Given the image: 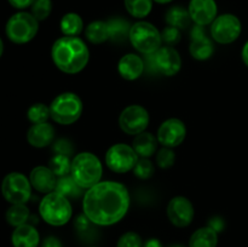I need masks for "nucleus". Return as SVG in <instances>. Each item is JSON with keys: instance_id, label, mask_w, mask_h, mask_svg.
Returning <instances> with one entry per match:
<instances>
[{"instance_id": "obj_1", "label": "nucleus", "mask_w": 248, "mask_h": 247, "mask_svg": "<svg viewBox=\"0 0 248 247\" xmlns=\"http://www.w3.org/2000/svg\"><path fill=\"white\" fill-rule=\"evenodd\" d=\"M130 205L127 186L114 181H101L82 196V212L98 227H110L120 222L127 215Z\"/></svg>"}, {"instance_id": "obj_2", "label": "nucleus", "mask_w": 248, "mask_h": 247, "mask_svg": "<svg viewBox=\"0 0 248 247\" xmlns=\"http://www.w3.org/2000/svg\"><path fill=\"white\" fill-rule=\"evenodd\" d=\"M52 62L65 74H78L89 64L90 50L79 36H61L51 47Z\"/></svg>"}, {"instance_id": "obj_3", "label": "nucleus", "mask_w": 248, "mask_h": 247, "mask_svg": "<svg viewBox=\"0 0 248 247\" xmlns=\"http://www.w3.org/2000/svg\"><path fill=\"white\" fill-rule=\"evenodd\" d=\"M70 176L82 189L87 190L102 181L103 165L93 153L81 152L72 159Z\"/></svg>"}, {"instance_id": "obj_4", "label": "nucleus", "mask_w": 248, "mask_h": 247, "mask_svg": "<svg viewBox=\"0 0 248 247\" xmlns=\"http://www.w3.org/2000/svg\"><path fill=\"white\" fill-rule=\"evenodd\" d=\"M39 215L51 227H63L73 217V206L69 199L57 191L48 193L39 203Z\"/></svg>"}, {"instance_id": "obj_5", "label": "nucleus", "mask_w": 248, "mask_h": 247, "mask_svg": "<svg viewBox=\"0 0 248 247\" xmlns=\"http://www.w3.org/2000/svg\"><path fill=\"white\" fill-rule=\"evenodd\" d=\"M50 115L55 123L68 126L77 123L84 110V104L75 92H62L50 103Z\"/></svg>"}, {"instance_id": "obj_6", "label": "nucleus", "mask_w": 248, "mask_h": 247, "mask_svg": "<svg viewBox=\"0 0 248 247\" xmlns=\"http://www.w3.org/2000/svg\"><path fill=\"white\" fill-rule=\"evenodd\" d=\"M128 40L135 50L147 56L154 55L162 46L161 31L153 23L143 19L131 26Z\"/></svg>"}, {"instance_id": "obj_7", "label": "nucleus", "mask_w": 248, "mask_h": 247, "mask_svg": "<svg viewBox=\"0 0 248 247\" xmlns=\"http://www.w3.org/2000/svg\"><path fill=\"white\" fill-rule=\"evenodd\" d=\"M39 31V21L27 11L12 15L5 26V34L11 43L24 45L33 40Z\"/></svg>"}, {"instance_id": "obj_8", "label": "nucleus", "mask_w": 248, "mask_h": 247, "mask_svg": "<svg viewBox=\"0 0 248 247\" xmlns=\"http://www.w3.org/2000/svg\"><path fill=\"white\" fill-rule=\"evenodd\" d=\"M1 195L10 205L27 203L31 196V186L29 177L21 172H10L2 178L0 185Z\"/></svg>"}, {"instance_id": "obj_9", "label": "nucleus", "mask_w": 248, "mask_h": 247, "mask_svg": "<svg viewBox=\"0 0 248 247\" xmlns=\"http://www.w3.org/2000/svg\"><path fill=\"white\" fill-rule=\"evenodd\" d=\"M140 156L132 145L126 143H115L106 153V165L115 173H127L135 169Z\"/></svg>"}, {"instance_id": "obj_10", "label": "nucleus", "mask_w": 248, "mask_h": 247, "mask_svg": "<svg viewBox=\"0 0 248 247\" xmlns=\"http://www.w3.org/2000/svg\"><path fill=\"white\" fill-rule=\"evenodd\" d=\"M241 21L232 14H223L217 16L210 28L211 38L222 45H229L236 41L241 35Z\"/></svg>"}, {"instance_id": "obj_11", "label": "nucleus", "mask_w": 248, "mask_h": 247, "mask_svg": "<svg viewBox=\"0 0 248 247\" xmlns=\"http://www.w3.org/2000/svg\"><path fill=\"white\" fill-rule=\"evenodd\" d=\"M150 116L147 109L140 104L127 106L119 115V126L126 135L137 136L149 126Z\"/></svg>"}, {"instance_id": "obj_12", "label": "nucleus", "mask_w": 248, "mask_h": 247, "mask_svg": "<svg viewBox=\"0 0 248 247\" xmlns=\"http://www.w3.org/2000/svg\"><path fill=\"white\" fill-rule=\"evenodd\" d=\"M167 218L170 223L177 228H186L191 224L195 216V208L188 198L177 195L167 203Z\"/></svg>"}, {"instance_id": "obj_13", "label": "nucleus", "mask_w": 248, "mask_h": 247, "mask_svg": "<svg viewBox=\"0 0 248 247\" xmlns=\"http://www.w3.org/2000/svg\"><path fill=\"white\" fill-rule=\"evenodd\" d=\"M186 137V126L181 119L170 118L162 121L156 132L159 144L167 148H176L184 142Z\"/></svg>"}, {"instance_id": "obj_14", "label": "nucleus", "mask_w": 248, "mask_h": 247, "mask_svg": "<svg viewBox=\"0 0 248 247\" xmlns=\"http://www.w3.org/2000/svg\"><path fill=\"white\" fill-rule=\"evenodd\" d=\"M153 57V65L165 77H174L182 69V57L173 46H161Z\"/></svg>"}, {"instance_id": "obj_15", "label": "nucleus", "mask_w": 248, "mask_h": 247, "mask_svg": "<svg viewBox=\"0 0 248 247\" xmlns=\"http://www.w3.org/2000/svg\"><path fill=\"white\" fill-rule=\"evenodd\" d=\"M213 39L206 34L205 27L195 26L190 31V44H189V53L196 61H207L212 57L215 52Z\"/></svg>"}, {"instance_id": "obj_16", "label": "nucleus", "mask_w": 248, "mask_h": 247, "mask_svg": "<svg viewBox=\"0 0 248 247\" xmlns=\"http://www.w3.org/2000/svg\"><path fill=\"white\" fill-rule=\"evenodd\" d=\"M188 11L191 22L198 26H211L218 16V6L216 0H190Z\"/></svg>"}, {"instance_id": "obj_17", "label": "nucleus", "mask_w": 248, "mask_h": 247, "mask_svg": "<svg viewBox=\"0 0 248 247\" xmlns=\"http://www.w3.org/2000/svg\"><path fill=\"white\" fill-rule=\"evenodd\" d=\"M29 181H31L34 190L46 195V194L55 191L58 177L53 173L50 167L40 165L31 170L29 173Z\"/></svg>"}, {"instance_id": "obj_18", "label": "nucleus", "mask_w": 248, "mask_h": 247, "mask_svg": "<svg viewBox=\"0 0 248 247\" xmlns=\"http://www.w3.org/2000/svg\"><path fill=\"white\" fill-rule=\"evenodd\" d=\"M56 140V130L48 121L41 124H31L27 131V142L34 148H46Z\"/></svg>"}, {"instance_id": "obj_19", "label": "nucleus", "mask_w": 248, "mask_h": 247, "mask_svg": "<svg viewBox=\"0 0 248 247\" xmlns=\"http://www.w3.org/2000/svg\"><path fill=\"white\" fill-rule=\"evenodd\" d=\"M144 69V61L137 53H126L118 62L119 75L127 81H135V80L140 79Z\"/></svg>"}, {"instance_id": "obj_20", "label": "nucleus", "mask_w": 248, "mask_h": 247, "mask_svg": "<svg viewBox=\"0 0 248 247\" xmlns=\"http://www.w3.org/2000/svg\"><path fill=\"white\" fill-rule=\"evenodd\" d=\"M40 240V232L31 223L14 228L11 234V244L14 247H38Z\"/></svg>"}, {"instance_id": "obj_21", "label": "nucleus", "mask_w": 248, "mask_h": 247, "mask_svg": "<svg viewBox=\"0 0 248 247\" xmlns=\"http://www.w3.org/2000/svg\"><path fill=\"white\" fill-rule=\"evenodd\" d=\"M157 145H159V140H157L156 136L153 133L144 131V132L140 133V135L135 136L132 142V147L135 152L140 157H150L157 152Z\"/></svg>"}, {"instance_id": "obj_22", "label": "nucleus", "mask_w": 248, "mask_h": 247, "mask_svg": "<svg viewBox=\"0 0 248 247\" xmlns=\"http://www.w3.org/2000/svg\"><path fill=\"white\" fill-rule=\"evenodd\" d=\"M218 235L219 234L208 225L199 228L189 237L188 247H217Z\"/></svg>"}, {"instance_id": "obj_23", "label": "nucleus", "mask_w": 248, "mask_h": 247, "mask_svg": "<svg viewBox=\"0 0 248 247\" xmlns=\"http://www.w3.org/2000/svg\"><path fill=\"white\" fill-rule=\"evenodd\" d=\"M60 28L64 36H79L84 31V21L77 12H68L61 18Z\"/></svg>"}, {"instance_id": "obj_24", "label": "nucleus", "mask_w": 248, "mask_h": 247, "mask_svg": "<svg viewBox=\"0 0 248 247\" xmlns=\"http://www.w3.org/2000/svg\"><path fill=\"white\" fill-rule=\"evenodd\" d=\"M165 21H166L167 26L176 27L182 31L190 26L191 18L188 9L177 5V6H172L167 10L166 15H165Z\"/></svg>"}, {"instance_id": "obj_25", "label": "nucleus", "mask_w": 248, "mask_h": 247, "mask_svg": "<svg viewBox=\"0 0 248 247\" xmlns=\"http://www.w3.org/2000/svg\"><path fill=\"white\" fill-rule=\"evenodd\" d=\"M85 36L87 40L94 45H99L109 40L108 23L104 21H92L85 29Z\"/></svg>"}, {"instance_id": "obj_26", "label": "nucleus", "mask_w": 248, "mask_h": 247, "mask_svg": "<svg viewBox=\"0 0 248 247\" xmlns=\"http://www.w3.org/2000/svg\"><path fill=\"white\" fill-rule=\"evenodd\" d=\"M29 217H31V211H29L27 203L10 205V207L6 210V213H5V219H6L7 224L11 225L12 228L28 223Z\"/></svg>"}, {"instance_id": "obj_27", "label": "nucleus", "mask_w": 248, "mask_h": 247, "mask_svg": "<svg viewBox=\"0 0 248 247\" xmlns=\"http://www.w3.org/2000/svg\"><path fill=\"white\" fill-rule=\"evenodd\" d=\"M107 23H108L109 29V40L121 43V41H125L126 39H128L131 26H132V24L128 23V21L120 18V17H115V18L109 19Z\"/></svg>"}, {"instance_id": "obj_28", "label": "nucleus", "mask_w": 248, "mask_h": 247, "mask_svg": "<svg viewBox=\"0 0 248 247\" xmlns=\"http://www.w3.org/2000/svg\"><path fill=\"white\" fill-rule=\"evenodd\" d=\"M85 189H82L77 182L74 181L70 174L64 177H60L57 181V185H56L55 191L62 194L65 198H80V196H84Z\"/></svg>"}, {"instance_id": "obj_29", "label": "nucleus", "mask_w": 248, "mask_h": 247, "mask_svg": "<svg viewBox=\"0 0 248 247\" xmlns=\"http://www.w3.org/2000/svg\"><path fill=\"white\" fill-rule=\"evenodd\" d=\"M153 0H124L126 11L137 19H143L149 16L153 10Z\"/></svg>"}, {"instance_id": "obj_30", "label": "nucleus", "mask_w": 248, "mask_h": 247, "mask_svg": "<svg viewBox=\"0 0 248 247\" xmlns=\"http://www.w3.org/2000/svg\"><path fill=\"white\" fill-rule=\"evenodd\" d=\"M48 167L52 170L53 173L60 178L70 174V167H72V160L69 156L62 154H55L48 161Z\"/></svg>"}, {"instance_id": "obj_31", "label": "nucleus", "mask_w": 248, "mask_h": 247, "mask_svg": "<svg viewBox=\"0 0 248 247\" xmlns=\"http://www.w3.org/2000/svg\"><path fill=\"white\" fill-rule=\"evenodd\" d=\"M50 118V107L45 103H34L27 110V119L31 124L46 123Z\"/></svg>"}, {"instance_id": "obj_32", "label": "nucleus", "mask_w": 248, "mask_h": 247, "mask_svg": "<svg viewBox=\"0 0 248 247\" xmlns=\"http://www.w3.org/2000/svg\"><path fill=\"white\" fill-rule=\"evenodd\" d=\"M132 172L137 178L145 181V179H149L154 176L155 166L152 160L148 159V157H140Z\"/></svg>"}, {"instance_id": "obj_33", "label": "nucleus", "mask_w": 248, "mask_h": 247, "mask_svg": "<svg viewBox=\"0 0 248 247\" xmlns=\"http://www.w3.org/2000/svg\"><path fill=\"white\" fill-rule=\"evenodd\" d=\"M155 162L162 170L171 169L176 162V154L172 148L162 147L155 154Z\"/></svg>"}, {"instance_id": "obj_34", "label": "nucleus", "mask_w": 248, "mask_h": 247, "mask_svg": "<svg viewBox=\"0 0 248 247\" xmlns=\"http://www.w3.org/2000/svg\"><path fill=\"white\" fill-rule=\"evenodd\" d=\"M52 12V0H35L31 6V14L39 22L45 21Z\"/></svg>"}, {"instance_id": "obj_35", "label": "nucleus", "mask_w": 248, "mask_h": 247, "mask_svg": "<svg viewBox=\"0 0 248 247\" xmlns=\"http://www.w3.org/2000/svg\"><path fill=\"white\" fill-rule=\"evenodd\" d=\"M142 236L136 232H126L121 235L116 242V247H143Z\"/></svg>"}, {"instance_id": "obj_36", "label": "nucleus", "mask_w": 248, "mask_h": 247, "mask_svg": "<svg viewBox=\"0 0 248 247\" xmlns=\"http://www.w3.org/2000/svg\"><path fill=\"white\" fill-rule=\"evenodd\" d=\"M162 41L166 44L167 46H173L181 41V29L176 28V27L167 26L165 27L164 31H161Z\"/></svg>"}, {"instance_id": "obj_37", "label": "nucleus", "mask_w": 248, "mask_h": 247, "mask_svg": "<svg viewBox=\"0 0 248 247\" xmlns=\"http://www.w3.org/2000/svg\"><path fill=\"white\" fill-rule=\"evenodd\" d=\"M52 149L55 154H62L70 156L73 153V144L67 138H58L52 143Z\"/></svg>"}, {"instance_id": "obj_38", "label": "nucleus", "mask_w": 248, "mask_h": 247, "mask_svg": "<svg viewBox=\"0 0 248 247\" xmlns=\"http://www.w3.org/2000/svg\"><path fill=\"white\" fill-rule=\"evenodd\" d=\"M207 225L208 227L212 228L213 230H216L218 234H219V232H222L223 230L225 229L224 219H223L222 217H219V216H215V217L210 218V219H208Z\"/></svg>"}, {"instance_id": "obj_39", "label": "nucleus", "mask_w": 248, "mask_h": 247, "mask_svg": "<svg viewBox=\"0 0 248 247\" xmlns=\"http://www.w3.org/2000/svg\"><path fill=\"white\" fill-rule=\"evenodd\" d=\"M7 1L12 7L19 10V11H23L27 7H31L35 0H7Z\"/></svg>"}, {"instance_id": "obj_40", "label": "nucleus", "mask_w": 248, "mask_h": 247, "mask_svg": "<svg viewBox=\"0 0 248 247\" xmlns=\"http://www.w3.org/2000/svg\"><path fill=\"white\" fill-rule=\"evenodd\" d=\"M41 247H63L62 242L58 237L53 236V235H50V236H46L45 239L43 240V244H41Z\"/></svg>"}, {"instance_id": "obj_41", "label": "nucleus", "mask_w": 248, "mask_h": 247, "mask_svg": "<svg viewBox=\"0 0 248 247\" xmlns=\"http://www.w3.org/2000/svg\"><path fill=\"white\" fill-rule=\"evenodd\" d=\"M143 247H164L159 239H149L144 242Z\"/></svg>"}, {"instance_id": "obj_42", "label": "nucleus", "mask_w": 248, "mask_h": 247, "mask_svg": "<svg viewBox=\"0 0 248 247\" xmlns=\"http://www.w3.org/2000/svg\"><path fill=\"white\" fill-rule=\"evenodd\" d=\"M241 58L242 61H244L245 65L248 68V40L245 43L244 47H242V51H241Z\"/></svg>"}, {"instance_id": "obj_43", "label": "nucleus", "mask_w": 248, "mask_h": 247, "mask_svg": "<svg viewBox=\"0 0 248 247\" xmlns=\"http://www.w3.org/2000/svg\"><path fill=\"white\" fill-rule=\"evenodd\" d=\"M2 53H4V41H2V39L0 38V58H1Z\"/></svg>"}, {"instance_id": "obj_44", "label": "nucleus", "mask_w": 248, "mask_h": 247, "mask_svg": "<svg viewBox=\"0 0 248 247\" xmlns=\"http://www.w3.org/2000/svg\"><path fill=\"white\" fill-rule=\"evenodd\" d=\"M153 1L157 2V4H169V2L173 1V0H153Z\"/></svg>"}, {"instance_id": "obj_45", "label": "nucleus", "mask_w": 248, "mask_h": 247, "mask_svg": "<svg viewBox=\"0 0 248 247\" xmlns=\"http://www.w3.org/2000/svg\"><path fill=\"white\" fill-rule=\"evenodd\" d=\"M167 247H188V246H184V245L182 244H173V245H170V246Z\"/></svg>"}, {"instance_id": "obj_46", "label": "nucleus", "mask_w": 248, "mask_h": 247, "mask_svg": "<svg viewBox=\"0 0 248 247\" xmlns=\"http://www.w3.org/2000/svg\"><path fill=\"white\" fill-rule=\"evenodd\" d=\"M87 247H98V246H93V245H92V246H87Z\"/></svg>"}]
</instances>
